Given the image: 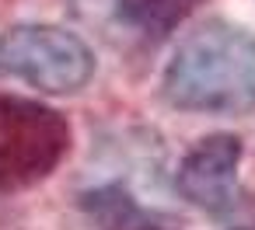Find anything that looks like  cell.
Wrapping results in <instances>:
<instances>
[{
  "instance_id": "6da1fadb",
  "label": "cell",
  "mask_w": 255,
  "mask_h": 230,
  "mask_svg": "<svg viewBox=\"0 0 255 230\" xmlns=\"http://www.w3.org/2000/svg\"><path fill=\"white\" fill-rule=\"evenodd\" d=\"M161 94L178 112L245 115L255 108V32L227 18L199 21L171 53Z\"/></svg>"
},
{
  "instance_id": "8992f818",
  "label": "cell",
  "mask_w": 255,
  "mask_h": 230,
  "mask_svg": "<svg viewBox=\"0 0 255 230\" xmlns=\"http://www.w3.org/2000/svg\"><path fill=\"white\" fill-rule=\"evenodd\" d=\"M84 213L102 227V230H140L147 213L133 202V195L119 185H105L84 195Z\"/></svg>"
},
{
  "instance_id": "52a82bcc",
  "label": "cell",
  "mask_w": 255,
  "mask_h": 230,
  "mask_svg": "<svg viewBox=\"0 0 255 230\" xmlns=\"http://www.w3.org/2000/svg\"><path fill=\"white\" fill-rule=\"evenodd\" d=\"M252 230H255V227H252Z\"/></svg>"
},
{
  "instance_id": "5b68a950",
  "label": "cell",
  "mask_w": 255,
  "mask_h": 230,
  "mask_svg": "<svg viewBox=\"0 0 255 230\" xmlns=\"http://www.w3.org/2000/svg\"><path fill=\"white\" fill-rule=\"evenodd\" d=\"M203 0H116L119 18L133 28H140L150 39H161L175 32Z\"/></svg>"
},
{
  "instance_id": "277c9868",
  "label": "cell",
  "mask_w": 255,
  "mask_h": 230,
  "mask_svg": "<svg viewBox=\"0 0 255 230\" xmlns=\"http://www.w3.org/2000/svg\"><path fill=\"white\" fill-rule=\"evenodd\" d=\"M238 164L241 140L234 133H210L182 157L175 185L192 206L206 213H227L238 195Z\"/></svg>"
},
{
  "instance_id": "7a4b0ae2",
  "label": "cell",
  "mask_w": 255,
  "mask_h": 230,
  "mask_svg": "<svg viewBox=\"0 0 255 230\" xmlns=\"http://www.w3.org/2000/svg\"><path fill=\"white\" fill-rule=\"evenodd\" d=\"M0 77L46 94H77L95 77V49L60 25H14L0 32Z\"/></svg>"
},
{
  "instance_id": "3957f363",
  "label": "cell",
  "mask_w": 255,
  "mask_h": 230,
  "mask_svg": "<svg viewBox=\"0 0 255 230\" xmlns=\"http://www.w3.org/2000/svg\"><path fill=\"white\" fill-rule=\"evenodd\" d=\"M63 147L67 126L56 112L18 98H0V192L46 178Z\"/></svg>"
}]
</instances>
